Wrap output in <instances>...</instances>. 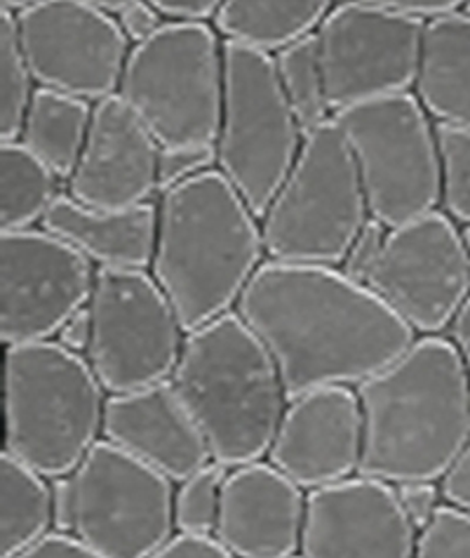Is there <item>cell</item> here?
<instances>
[{"label": "cell", "mask_w": 470, "mask_h": 558, "mask_svg": "<svg viewBox=\"0 0 470 558\" xmlns=\"http://www.w3.org/2000/svg\"><path fill=\"white\" fill-rule=\"evenodd\" d=\"M263 257L259 217L219 170L160 194L149 271L186 332L233 312Z\"/></svg>", "instance_id": "3"}, {"label": "cell", "mask_w": 470, "mask_h": 558, "mask_svg": "<svg viewBox=\"0 0 470 558\" xmlns=\"http://www.w3.org/2000/svg\"><path fill=\"white\" fill-rule=\"evenodd\" d=\"M445 505L470 517V444L437 481Z\"/></svg>", "instance_id": "35"}, {"label": "cell", "mask_w": 470, "mask_h": 558, "mask_svg": "<svg viewBox=\"0 0 470 558\" xmlns=\"http://www.w3.org/2000/svg\"><path fill=\"white\" fill-rule=\"evenodd\" d=\"M463 239H466V247H468V257H470V229H463Z\"/></svg>", "instance_id": "46"}, {"label": "cell", "mask_w": 470, "mask_h": 558, "mask_svg": "<svg viewBox=\"0 0 470 558\" xmlns=\"http://www.w3.org/2000/svg\"><path fill=\"white\" fill-rule=\"evenodd\" d=\"M50 533V478L3 452L0 458V558H14Z\"/></svg>", "instance_id": "25"}, {"label": "cell", "mask_w": 470, "mask_h": 558, "mask_svg": "<svg viewBox=\"0 0 470 558\" xmlns=\"http://www.w3.org/2000/svg\"><path fill=\"white\" fill-rule=\"evenodd\" d=\"M358 168L374 222L398 229L443 201L437 125L415 93L381 97L332 116Z\"/></svg>", "instance_id": "8"}, {"label": "cell", "mask_w": 470, "mask_h": 558, "mask_svg": "<svg viewBox=\"0 0 470 558\" xmlns=\"http://www.w3.org/2000/svg\"><path fill=\"white\" fill-rule=\"evenodd\" d=\"M36 3H40V0H3V10H8V12H22V10H26V8H32V5H36Z\"/></svg>", "instance_id": "45"}, {"label": "cell", "mask_w": 470, "mask_h": 558, "mask_svg": "<svg viewBox=\"0 0 470 558\" xmlns=\"http://www.w3.org/2000/svg\"><path fill=\"white\" fill-rule=\"evenodd\" d=\"M367 286L417 337L443 335L470 298L463 229L440 210L388 229L384 253Z\"/></svg>", "instance_id": "13"}, {"label": "cell", "mask_w": 470, "mask_h": 558, "mask_svg": "<svg viewBox=\"0 0 470 558\" xmlns=\"http://www.w3.org/2000/svg\"><path fill=\"white\" fill-rule=\"evenodd\" d=\"M170 381L208 440L212 462L235 469L267 460L289 399L269 349L238 312L186 332Z\"/></svg>", "instance_id": "4"}, {"label": "cell", "mask_w": 470, "mask_h": 558, "mask_svg": "<svg viewBox=\"0 0 470 558\" xmlns=\"http://www.w3.org/2000/svg\"><path fill=\"white\" fill-rule=\"evenodd\" d=\"M224 64L217 170L261 217L297 160L304 132L283 95L273 54L224 40Z\"/></svg>", "instance_id": "9"}, {"label": "cell", "mask_w": 470, "mask_h": 558, "mask_svg": "<svg viewBox=\"0 0 470 558\" xmlns=\"http://www.w3.org/2000/svg\"><path fill=\"white\" fill-rule=\"evenodd\" d=\"M267 460L306 493L356 476L362 460L356 387H320L289 399Z\"/></svg>", "instance_id": "17"}, {"label": "cell", "mask_w": 470, "mask_h": 558, "mask_svg": "<svg viewBox=\"0 0 470 558\" xmlns=\"http://www.w3.org/2000/svg\"><path fill=\"white\" fill-rule=\"evenodd\" d=\"M151 558H233L217 537L174 535L168 545Z\"/></svg>", "instance_id": "41"}, {"label": "cell", "mask_w": 470, "mask_h": 558, "mask_svg": "<svg viewBox=\"0 0 470 558\" xmlns=\"http://www.w3.org/2000/svg\"><path fill=\"white\" fill-rule=\"evenodd\" d=\"M85 3H90V5L99 8V10H104V12H109V14H113V17H115L118 12H123L127 5L137 3V0H85Z\"/></svg>", "instance_id": "44"}, {"label": "cell", "mask_w": 470, "mask_h": 558, "mask_svg": "<svg viewBox=\"0 0 470 558\" xmlns=\"http://www.w3.org/2000/svg\"><path fill=\"white\" fill-rule=\"evenodd\" d=\"M34 73L28 69L14 14L3 10L0 17V142H17L28 105L36 95Z\"/></svg>", "instance_id": "28"}, {"label": "cell", "mask_w": 470, "mask_h": 558, "mask_svg": "<svg viewBox=\"0 0 470 558\" xmlns=\"http://www.w3.org/2000/svg\"><path fill=\"white\" fill-rule=\"evenodd\" d=\"M14 26L38 87L92 105L118 93L132 43L113 14L85 0H40L14 14Z\"/></svg>", "instance_id": "14"}, {"label": "cell", "mask_w": 470, "mask_h": 558, "mask_svg": "<svg viewBox=\"0 0 470 558\" xmlns=\"http://www.w3.org/2000/svg\"><path fill=\"white\" fill-rule=\"evenodd\" d=\"M273 64L277 71V81H281L283 87V95L304 132V137L322 123L332 121L325 73H322L316 34L275 52Z\"/></svg>", "instance_id": "27"}, {"label": "cell", "mask_w": 470, "mask_h": 558, "mask_svg": "<svg viewBox=\"0 0 470 558\" xmlns=\"http://www.w3.org/2000/svg\"><path fill=\"white\" fill-rule=\"evenodd\" d=\"M224 85V38L217 28L165 22L132 46L115 95L160 146H214Z\"/></svg>", "instance_id": "6"}, {"label": "cell", "mask_w": 470, "mask_h": 558, "mask_svg": "<svg viewBox=\"0 0 470 558\" xmlns=\"http://www.w3.org/2000/svg\"><path fill=\"white\" fill-rule=\"evenodd\" d=\"M52 483V531L69 533L76 531V483L73 474L50 478Z\"/></svg>", "instance_id": "38"}, {"label": "cell", "mask_w": 470, "mask_h": 558, "mask_svg": "<svg viewBox=\"0 0 470 558\" xmlns=\"http://www.w3.org/2000/svg\"><path fill=\"white\" fill-rule=\"evenodd\" d=\"M59 178L22 142H0V231L36 229L59 196Z\"/></svg>", "instance_id": "26"}, {"label": "cell", "mask_w": 470, "mask_h": 558, "mask_svg": "<svg viewBox=\"0 0 470 558\" xmlns=\"http://www.w3.org/2000/svg\"><path fill=\"white\" fill-rule=\"evenodd\" d=\"M417 99L437 125L470 132V17L452 12L425 22Z\"/></svg>", "instance_id": "22"}, {"label": "cell", "mask_w": 470, "mask_h": 558, "mask_svg": "<svg viewBox=\"0 0 470 558\" xmlns=\"http://www.w3.org/2000/svg\"><path fill=\"white\" fill-rule=\"evenodd\" d=\"M437 146L443 174L440 205L461 229H470V132L437 125Z\"/></svg>", "instance_id": "30"}, {"label": "cell", "mask_w": 470, "mask_h": 558, "mask_svg": "<svg viewBox=\"0 0 470 558\" xmlns=\"http://www.w3.org/2000/svg\"><path fill=\"white\" fill-rule=\"evenodd\" d=\"M87 363L107 393L168 381L180 363L186 330L168 295L144 269H97L90 304Z\"/></svg>", "instance_id": "10"}, {"label": "cell", "mask_w": 470, "mask_h": 558, "mask_svg": "<svg viewBox=\"0 0 470 558\" xmlns=\"http://www.w3.org/2000/svg\"><path fill=\"white\" fill-rule=\"evenodd\" d=\"M228 469L210 462L196 474L174 483V531L176 535L214 537L222 511L224 481Z\"/></svg>", "instance_id": "29"}, {"label": "cell", "mask_w": 470, "mask_h": 558, "mask_svg": "<svg viewBox=\"0 0 470 558\" xmlns=\"http://www.w3.org/2000/svg\"><path fill=\"white\" fill-rule=\"evenodd\" d=\"M461 12H463V14H468V17H470V0H466L463 8H461Z\"/></svg>", "instance_id": "47"}, {"label": "cell", "mask_w": 470, "mask_h": 558, "mask_svg": "<svg viewBox=\"0 0 470 558\" xmlns=\"http://www.w3.org/2000/svg\"><path fill=\"white\" fill-rule=\"evenodd\" d=\"M386 236H388V229L370 219V222H367L358 233V239L350 243L346 257L339 264V269L348 278H352V281L367 286V278L372 276L381 253H384Z\"/></svg>", "instance_id": "33"}, {"label": "cell", "mask_w": 470, "mask_h": 558, "mask_svg": "<svg viewBox=\"0 0 470 558\" xmlns=\"http://www.w3.org/2000/svg\"><path fill=\"white\" fill-rule=\"evenodd\" d=\"M163 14L165 22H200L214 20L224 0H149Z\"/></svg>", "instance_id": "39"}, {"label": "cell", "mask_w": 470, "mask_h": 558, "mask_svg": "<svg viewBox=\"0 0 470 558\" xmlns=\"http://www.w3.org/2000/svg\"><path fill=\"white\" fill-rule=\"evenodd\" d=\"M109 393L57 340L5 347V448L34 472L73 474L101 438Z\"/></svg>", "instance_id": "5"}, {"label": "cell", "mask_w": 470, "mask_h": 558, "mask_svg": "<svg viewBox=\"0 0 470 558\" xmlns=\"http://www.w3.org/2000/svg\"><path fill=\"white\" fill-rule=\"evenodd\" d=\"M287 558H304V556H301V554H297V556H287Z\"/></svg>", "instance_id": "48"}, {"label": "cell", "mask_w": 470, "mask_h": 558, "mask_svg": "<svg viewBox=\"0 0 470 558\" xmlns=\"http://www.w3.org/2000/svg\"><path fill=\"white\" fill-rule=\"evenodd\" d=\"M40 227L76 247L97 269L149 271L158 233V203L101 210L59 194Z\"/></svg>", "instance_id": "21"}, {"label": "cell", "mask_w": 470, "mask_h": 558, "mask_svg": "<svg viewBox=\"0 0 470 558\" xmlns=\"http://www.w3.org/2000/svg\"><path fill=\"white\" fill-rule=\"evenodd\" d=\"M14 558H104L97 554L92 547H87L85 542L76 535L69 533H50L42 539H38L36 545L24 549Z\"/></svg>", "instance_id": "37"}, {"label": "cell", "mask_w": 470, "mask_h": 558, "mask_svg": "<svg viewBox=\"0 0 470 558\" xmlns=\"http://www.w3.org/2000/svg\"><path fill=\"white\" fill-rule=\"evenodd\" d=\"M160 144L125 101L111 95L95 105L76 170L66 194L87 208L121 210L151 203L160 194Z\"/></svg>", "instance_id": "18"}, {"label": "cell", "mask_w": 470, "mask_h": 558, "mask_svg": "<svg viewBox=\"0 0 470 558\" xmlns=\"http://www.w3.org/2000/svg\"><path fill=\"white\" fill-rule=\"evenodd\" d=\"M235 312L269 349L287 399L358 387L417 340L376 292L342 269L267 259Z\"/></svg>", "instance_id": "1"}, {"label": "cell", "mask_w": 470, "mask_h": 558, "mask_svg": "<svg viewBox=\"0 0 470 558\" xmlns=\"http://www.w3.org/2000/svg\"><path fill=\"white\" fill-rule=\"evenodd\" d=\"M332 8L334 0H224L214 28L226 43L275 54L316 34Z\"/></svg>", "instance_id": "23"}, {"label": "cell", "mask_w": 470, "mask_h": 558, "mask_svg": "<svg viewBox=\"0 0 470 558\" xmlns=\"http://www.w3.org/2000/svg\"><path fill=\"white\" fill-rule=\"evenodd\" d=\"M73 483V535L104 558H151L176 535L174 483L109 440H97Z\"/></svg>", "instance_id": "11"}, {"label": "cell", "mask_w": 470, "mask_h": 558, "mask_svg": "<svg viewBox=\"0 0 470 558\" xmlns=\"http://www.w3.org/2000/svg\"><path fill=\"white\" fill-rule=\"evenodd\" d=\"M393 488L395 495H398L403 511L407 513L409 523L415 525L419 533L437 517V511L445 507L437 481H407L398 483V486Z\"/></svg>", "instance_id": "34"}, {"label": "cell", "mask_w": 470, "mask_h": 558, "mask_svg": "<svg viewBox=\"0 0 470 558\" xmlns=\"http://www.w3.org/2000/svg\"><path fill=\"white\" fill-rule=\"evenodd\" d=\"M210 170H217V146H160V194Z\"/></svg>", "instance_id": "32"}, {"label": "cell", "mask_w": 470, "mask_h": 558, "mask_svg": "<svg viewBox=\"0 0 470 558\" xmlns=\"http://www.w3.org/2000/svg\"><path fill=\"white\" fill-rule=\"evenodd\" d=\"M54 340L62 344L64 349L73 351V354L87 356V349H90L92 342V316L90 310H81L73 314L71 318L64 320V326L59 328V332L54 335Z\"/></svg>", "instance_id": "42"}, {"label": "cell", "mask_w": 470, "mask_h": 558, "mask_svg": "<svg viewBox=\"0 0 470 558\" xmlns=\"http://www.w3.org/2000/svg\"><path fill=\"white\" fill-rule=\"evenodd\" d=\"M411 558H470V517L443 507L417 537Z\"/></svg>", "instance_id": "31"}, {"label": "cell", "mask_w": 470, "mask_h": 558, "mask_svg": "<svg viewBox=\"0 0 470 558\" xmlns=\"http://www.w3.org/2000/svg\"><path fill=\"white\" fill-rule=\"evenodd\" d=\"M97 267L42 227L0 231V337L5 347L54 340L90 304Z\"/></svg>", "instance_id": "15"}, {"label": "cell", "mask_w": 470, "mask_h": 558, "mask_svg": "<svg viewBox=\"0 0 470 558\" xmlns=\"http://www.w3.org/2000/svg\"><path fill=\"white\" fill-rule=\"evenodd\" d=\"M419 531L391 483L356 474L306 497L304 558H411Z\"/></svg>", "instance_id": "16"}, {"label": "cell", "mask_w": 470, "mask_h": 558, "mask_svg": "<svg viewBox=\"0 0 470 558\" xmlns=\"http://www.w3.org/2000/svg\"><path fill=\"white\" fill-rule=\"evenodd\" d=\"M447 332H449L447 335L449 342L454 344V349H457V354L466 368V375L470 379V298L463 302L459 314L454 316Z\"/></svg>", "instance_id": "43"}, {"label": "cell", "mask_w": 470, "mask_h": 558, "mask_svg": "<svg viewBox=\"0 0 470 558\" xmlns=\"http://www.w3.org/2000/svg\"><path fill=\"white\" fill-rule=\"evenodd\" d=\"M356 391L362 476L391 486L440 481L470 444V379L449 337H417Z\"/></svg>", "instance_id": "2"}, {"label": "cell", "mask_w": 470, "mask_h": 558, "mask_svg": "<svg viewBox=\"0 0 470 558\" xmlns=\"http://www.w3.org/2000/svg\"><path fill=\"white\" fill-rule=\"evenodd\" d=\"M92 111V101L38 87L26 109L17 142L66 182L83 154Z\"/></svg>", "instance_id": "24"}, {"label": "cell", "mask_w": 470, "mask_h": 558, "mask_svg": "<svg viewBox=\"0 0 470 558\" xmlns=\"http://www.w3.org/2000/svg\"><path fill=\"white\" fill-rule=\"evenodd\" d=\"M425 22L362 0L334 5L316 32L332 116L415 90Z\"/></svg>", "instance_id": "12"}, {"label": "cell", "mask_w": 470, "mask_h": 558, "mask_svg": "<svg viewBox=\"0 0 470 558\" xmlns=\"http://www.w3.org/2000/svg\"><path fill=\"white\" fill-rule=\"evenodd\" d=\"M370 219L348 144L336 123L327 121L304 137L259 222L267 259L339 269Z\"/></svg>", "instance_id": "7"}, {"label": "cell", "mask_w": 470, "mask_h": 558, "mask_svg": "<svg viewBox=\"0 0 470 558\" xmlns=\"http://www.w3.org/2000/svg\"><path fill=\"white\" fill-rule=\"evenodd\" d=\"M362 3H372L379 8L407 14V17L431 22L452 12H461L466 0H362Z\"/></svg>", "instance_id": "40"}, {"label": "cell", "mask_w": 470, "mask_h": 558, "mask_svg": "<svg viewBox=\"0 0 470 558\" xmlns=\"http://www.w3.org/2000/svg\"><path fill=\"white\" fill-rule=\"evenodd\" d=\"M118 24H121L123 34L127 36V40L132 46L137 43H144L146 38H151L160 26L165 24V17L160 14L149 0H137V3L127 5L123 12L115 14Z\"/></svg>", "instance_id": "36"}, {"label": "cell", "mask_w": 470, "mask_h": 558, "mask_svg": "<svg viewBox=\"0 0 470 558\" xmlns=\"http://www.w3.org/2000/svg\"><path fill=\"white\" fill-rule=\"evenodd\" d=\"M306 497L269 460L228 469L214 537L233 558L297 556Z\"/></svg>", "instance_id": "19"}, {"label": "cell", "mask_w": 470, "mask_h": 558, "mask_svg": "<svg viewBox=\"0 0 470 558\" xmlns=\"http://www.w3.org/2000/svg\"><path fill=\"white\" fill-rule=\"evenodd\" d=\"M101 438L180 483L212 462L198 422L172 381L109 393Z\"/></svg>", "instance_id": "20"}]
</instances>
